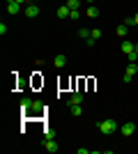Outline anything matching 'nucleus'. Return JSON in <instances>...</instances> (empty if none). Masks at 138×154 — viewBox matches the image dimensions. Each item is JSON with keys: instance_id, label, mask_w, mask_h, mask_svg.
<instances>
[{"instance_id": "aec40b11", "label": "nucleus", "mask_w": 138, "mask_h": 154, "mask_svg": "<svg viewBox=\"0 0 138 154\" xmlns=\"http://www.w3.org/2000/svg\"><path fill=\"white\" fill-rule=\"evenodd\" d=\"M85 44H87V46H94V44H97V39H94V37H87Z\"/></svg>"}, {"instance_id": "f3484780", "label": "nucleus", "mask_w": 138, "mask_h": 154, "mask_svg": "<svg viewBox=\"0 0 138 154\" xmlns=\"http://www.w3.org/2000/svg\"><path fill=\"white\" fill-rule=\"evenodd\" d=\"M78 2L81 0H67V7H69V9H78Z\"/></svg>"}, {"instance_id": "9d476101", "label": "nucleus", "mask_w": 138, "mask_h": 154, "mask_svg": "<svg viewBox=\"0 0 138 154\" xmlns=\"http://www.w3.org/2000/svg\"><path fill=\"white\" fill-rule=\"evenodd\" d=\"M7 12L9 14H21V2H7Z\"/></svg>"}, {"instance_id": "f03ea898", "label": "nucleus", "mask_w": 138, "mask_h": 154, "mask_svg": "<svg viewBox=\"0 0 138 154\" xmlns=\"http://www.w3.org/2000/svg\"><path fill=\"white\" fill-rule=\"evenodd\" d=\"M133 74H138V67H136V62H129V67H127L124 76H122V81H124V83H131Z\"/></svg>"}, {"instance_id": "dca6fc26", "label": "nucleus", "mask_w": 138, "mask_h": 154, "mask_svg": "<svg viewBox=\"0 0 138 154\" xmlns=\"http://www.w3.org/2000/svg\"><path fill=\"white\" fill-rule=\"evenodd\" d=\"M90 35H92V30H87V28H81L78 30V37H83V39H87Z\"/></svg>"}, {"instance_id": "f8f14e48", "label": "nucleus", "mask_w": 138, "mask_h": 154, "mask_svg": "<svg viewBox=\"0 0 138 154\" xmlns=\"http://www.w3.org/2000/svg\"><path fill=\"white\" fill-rule=\"evenodd\" d=\"M41 110H44V103H41V101H35V103H32V110H30V113H32V115H39Z\"/></svg>"}, {"instance_id": "2eb2a0df", "label": "nucleus", "mask_w": 138, "mask_h": 154, "mask_svg": "<svg viewBox=\"0 0 138 154\" xmlns=\"http://www.w3.org/2000/svg\"><path fill=\"white\" fill-rule=\"evenodd\" d=\"M127 30H129V28H127L124 23H122V26H118V37H127Z\"/></svg>"}, {"instance_id": "20e7f679", "label": "nucleus", "mask_w": 138, "mask_h": 154, "mask_svg": "<svg viewBox=\"0 0 138 154\" xmlns=\"http://www.w3.org/2000/svg\"><path fill=\"white\" fill-rule=\"evenodd\" d=\"M120 131H122V136L129 138V136H133V131H136V124H133V122H124L122 127H120Z\"/></svg>"}, {"instance_id": "7ed1b4c3", "label": "nucleus", "mask_w": 138, "mask_h": 154, "mask_svg": "<svg viewBox=\"0 0 138 154\" xmlns=\"http://www.w3.org/2000/svg\"><path fill=\"white\" fill-rule=\"evenodd\" d=\"M26 16L28 19H37V16H39V7L35 5V2H28L26 5Z\"/></svg>"}, {"instance_id": "4be33fe9", "label": "nucleus", "mask_w": 138, "mask_h": 154, "mask_svg": "<svg viewBox=\"0 0 138 154\" xmlns=\"http://www.w3.org/2000/svg\"><path fill=\"white\" fill-rule=\"evenodd\" d=\"M133 53H136V55H138V44H136V46H133Z\"/></svg>"}, {"instance_id": "5701e85b", "label": "nucleus", "mask_w": 138, "mask_h": 154, "mask_svg": "<svg viewBox=\"0 0 138 154\" xmlns=\"http://www.w3.org/2000/svg\"><path fill=\"white\" fill-rule=\"evenodd\" d=\"M7 2H16V0H7Z\"/></svg>"}, {"instance_id": "1a4fd4ad", "label": "nucleus", "mask_w": 138, "mask_h": 154, "mask_svg": "<svg viewBox=\"0 0 138 154\" xmlns=\"http://www.w3.org/2000/svg\"><path fill=\"white\" fill-rule=\"evenodd\" d=\"M69 14H72V9H69L67 5H60L58 7V16H60V19H69Z\"/></svg>"}, {"instance_id": "9b49d317", "label": "nucleus", "mask_w": 138, "mask_h": 154, "mask_svg": "<svg viewBox=\"0 0 138 154\" xmlns=\"http://www.w3.org/2000/svg\"><path fill=\"white\" fill-rule=\"evenodd\" d=\"M53 64H55L58 69H62V67L67 64V58H65V55H55V58H53Z\"/></svg>"}, {"instance_id": "ddd939ff", "label": "nucleus", "mask_w": 138, "mask_h": 154, "mask_svg": "<svg viewBox=\"0 0 138 154\" xmlns=\"http://www.w3.org/2000/svg\"><path fill=\"white\" fill-rule=\"evenodd\" d=\"M69 108H72V115H74V117H81V115H83V108H81V103H74V106H69Z\"/></svg>"}, {"instance_id": "423d86ee", "label": "nucleus", "mask_w": 138, "mask_h": 154, "mask_svg": "<svg viewBox=\"0 0 138 154\" xmlns=\"http://www.w3.org/2000/svg\"><path fill=\"white\" fill-rule=\"evenodd\" d=\"M133 42H129V39H124V42H122V44H120V48H122V53H124V55H131L133 53Z\"/></svg>"}, {"instance_id": "0eeeda50", "label": "nucleus", "mask_w": 138, "mask_h": 154, "mask_svg": "<svg viewBox=\"0 0 138 154\" xmlns=\"http://www.w3.org/2000/svg\"><path fill=\"white\" fill-rule=\"evenodd\" d=\"M32 99H21V110L26 113V115H30V110H32Z\"/></svg>"}, {"instance_id": "6e6552de", "label": "nucleus", "mask_w": 138, "mask_h": 154, "mask_svg": "<svg viewBox=\"0 0 138 154\" xmlns=\"http://www.w3.org/2000/svg\"><path fill=\"white\" fill-rule=\"evenodd\" d=\"M74 103H83V92L76 90L72 97H69V106H74Z\"/></svg>"}, {"instance_id": "6ab92c4d", "label": "nucleus", "mask_w": 138, "mask_h": 154, "mask_svg": "<svg viewBox=\"0 0 138 154\" xmlns=\"http://www.w3.org/2000/svg\"><path fill=\"white\" fill-rule=\"evenodd\" d=\"M90 37H94V39H99V37H101V30H99V28H94V30H92V35H90Z\"/></svg>"}, {"instance_id": "412c9836", "label": "nucleus", "mask_w": 138, "mask_h": 154, "mask_svg": "<svg viewBox=\"0 0 138 154\" xmlns=\"http://www.w3.org/2000/svg\"><path fill=\"white\" fill-rule=\"evenodd\" d=\"M133 21H136V26H138V12H136V14H133Z\"/></svg>"}, {"instance_id": "a211bd4d", "label": "nucleus", "mask_w": 138, "mask_h": 154, "mask_svg": "<svg viewBox=\"0 0 138 154\" xmlns=\"http://www.w3.org/2000/svg\"><path fill=\"white\" fill-rule=\"evenodd\" d=\"M124 26H127V28H131V26H136V21H133V16H129V19H124Z\"/></svg>"}, {"instance_id": "39448f33", "label": "nucleus", "mask_w": 138, "mask_h": 154, "mask_svg": "<svg viewBox=\"0 0 138 154\" xmlns=\"http://www.w3.org/2000/svg\"><path fill=\"white\" fill-rule=\"evenodd\" d=\"M44 147H46V152H51V154H55L60 149V145L55 143V138H46V143H44Z\"/></svg>"}, {"instance_id": "f257e3e1", "label": "nucleus", "mask_w": 138, "mask_h": 154, "mask_svg": "<svg viewBox=\"0 0 138 154\" xmlns=\"http://www.w3.org/2000/svg\"><path fill=\"white\" fill-rule=\"evenodd\" d=\"M97 129H99L104 136H111V134H115V129H120V127L115 124V120H111V117H108V120H101V122L97 124Z\"/></svg>"}, {"instance_id": "4468645a", "label": "nucleus", "mask_w": 138, "mask_h": 154, "mask_svg": "<svg viewBox=\"0 0 138 154\" xmlns=\"http://www.w3.org/2000/svg\"><path fill=\"white\" fill-rule=\"evenodd\" d=\"M87 16H90V19H97V16H99V9L94 5H90V7H87Z\"/></svg>"}]
</instances>
